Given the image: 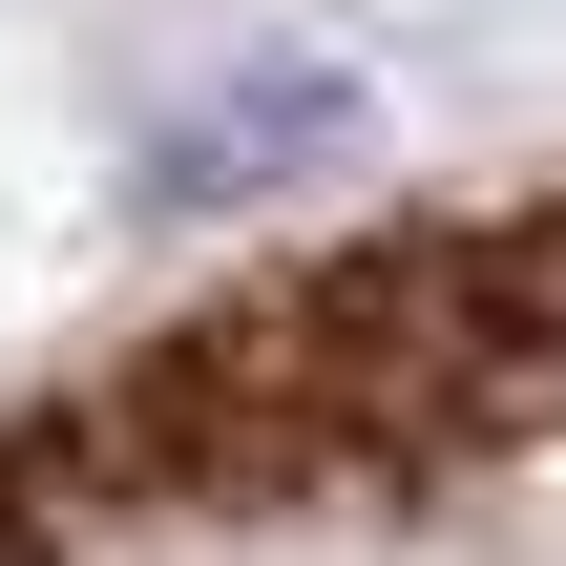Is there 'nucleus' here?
<instances>
[{
    "label": "nucleus",
    "instance_id": "nucleus-1",
    "mask_svg": "<svg viewBox=\"0 0 566 566\" xmlns=\"http://www.w3.org/2000/svg\"><path fill=\"white\" fill-rule=\"evenodd\" d=\"M0 566H566V168L42 378L0 420Z\"/></svg>",
    "mask_w": 566,
    "mask_h": 566
}]
</instances>
